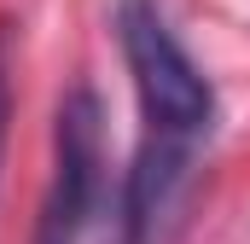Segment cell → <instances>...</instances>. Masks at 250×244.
I'll return each mask as SVG.
<instances>
[{"label":"cell","mask_w":250,"mask_h":244,"mask_svg":"<svg viewBox=\"0 0 250 244\" xmlns=\"http://www.w3.org/2000/svg\"><path fill=\"white\" fill-rule=\"evenodd\" d=\"M117 35H123L128 70H134L146 134L198 145L215 128V87L192 64V53L175 41V29L163 23V12L151 0H123L117 6Z\"/></svg>","instance_id":"cell-1"},{"label":"cell","mask_w":250,"mask_h":244,"mask_svg":"<svg viewBox=\"0 0 250 244\" xmlns=\"http://www.w3.org/2000/svg\"><path fill=\"white\" fill-rule=\"evenodd\" d=\"M105 192V111L93 87H70L53 122V175L35 215V244H82Z\"/></svg>","instance_id":"cell-2"},{"label":"cell","mask_w":250,"mask_h":244,"mask_svg":"<svg viewBox=\"0 0 250 244\" xmlns=\"http://www.w3.org/2000/svg\"><path fill=\"white\" fill-rule=\"evenodd\" d=\"M6 53H12V41H6V23H0V157H6V122H12V81H6Z\"/></svg>","instance_id":"cell-3"}]
</instances>
